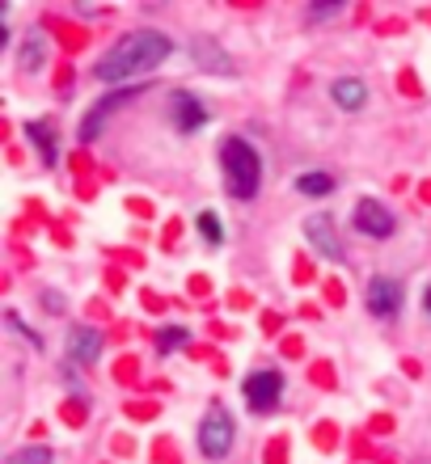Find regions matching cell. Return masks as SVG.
<instances>
[{
  "instance_id": "obj_6",
  "label": "cell",
  "mask_w": 431,
  "mask_h": 464,
  "mask_svg": "<svg viewBox=\"0 0 431 464\" xmlns=\"http://www.w3.org/2000/svg\"><path fill=\"white\" fill-rule=\"evenodd\" d=\"M364 300H368V313L372 317H394L397 308H402V287H397L394 279H385V275H377V279L368 283V292H364Z\"/></svg>"
},
{
  "instance_id": "obj_2",
  "label": "cell",
  "mask_w": 431,
  "mask_h": 464,
  "mask_svg": "<svg viewBox=\"0 0 431 464\" xmlns=\"http://www.w3.org/2000/svg\"><path fill=\"white\" fill-rule=\"evenodd\" d=\"M220 165H224V186L233 198H254L262 186V160L250 140H224L220 144Z\"/></svg>"
},
{
  "instance_id": "obj_3",
  "label": "cell",
  "mask_w": 431,
  "mask_h": 464,
  "mask_svg": "<svg viewBox=\"0 0 431 464\" xmlns=\"http://www.w3.org/2000/svg\"><path fill=\"white\" fill-rule=\"evenodd\" d=\"M199 452L208 460H224L233 452V418L224 414L220 405H211L203 414V422H199Z\"/></svg>"
},
{
  "instance_id": "obj_4",
  "label": "cell",
  "mask_w": 431,
  "mask_h": 464,
  "mask_svg": "<svg viewBox=\"0 0 431 464\" xmlns=\"http://www.w3.org/2000/svg\"><path fill=\"white\" fill-rule=\"evenodd\" d=\"M356 228L364 232V237H377V241H385V237H394L397 220H394V211L385 208V203L359 198V203H356Z\"/></svg>"
},
{
  "instance_id": "obj_5",
  "label": "cell",
  "mask_w": 431,
  "mask_h": 464,
  "mask_svg": "<svg viewBox=\"0 0 431 464\" xmlns=\"http://www.w3.org/2000/svg\"><path fill=\"white\" fill-rule=\"evenodd\" d=\"M305 237H309V245L326 257V262H343V257H347V249H343V241H338V232H334L330 216H309V220H305Z\"/></svg>"
},
{
  "instance_id": "obj_14",
  "label": "cell",
  "mask_w": 431,
  "mask_h": 464,
  "mask_svg": "<svg viewBox=\"0 0 431 464\" xmlns=\"http://www.w3.org/2000/svg\"><path fill=\"white\" fill-rule=\"evenodd\" d=\"M296 190H300V195H330L334 178L330 173H300V178H296Z\"/></svg>"
},
{
  "instance_id": "obj_19",
  "label": "cell",
  "mask_w": 431,
  "mask_h": 464,
  "mask_svg": "<svg viewBox=\"0 0 431 464\" xmlns=\"http://www.w3.org/2000/svg\"><path fill=\"white\" fill-rule=\"evenodd\" d=\"M47 300V313H64V300H60V292H47L43 295Z\"/></svg>"
},
{
  "instance_id": "obj_20",
  "label": "cell",
  "mask_w": 431,
  "mask_h": 464,
  "mask_svg": "<svg viewBox=\"0 0 431 464\" xmlns=\"http://www.w3.org/2000/svg\"><path fill=\"white\" fill-rule=\"evenodd\" d=\"M427 313H431V287H427Z\"/></svg>"
},
{
  "instance_id": "obj_1",
  "label": "cell",
  "mask_w": 431,
  "mask_h": 464,
  "mask_svg": "<svg viewBox=\"0 0 431 464\" xmlns=\"http://www.w3.org/2000/svg\"><path fill=\"white\" fill-rule=\"evenodd\" d=\"M170 51H173V43L165 34H157V30H136V34L119 38V43L102 55V63L93 72H98L102 85H127V81L152 72L161 60H170Z\"/></svg>"
},
{
  "instance_id": "obj_8",
  "label": "cell",
  "mask_w": 431,
  "mask_h": 464,
  "mask_svg": "<svg viewBox=\"0 0 431 464\" xmlns=\"http://www.w3.org/2000/svg\"><path fill=\"white\" fill-rule=\"evenodd\" d=\"M170 114H173V122H178V131H186V135L199 131V127L211 119L208 106H203L199 98H191V93H173V98H170Z\"/></svg>"
},
{
  "instance_id": "obj_17",
  "label": "cell",
  "mask_w": 431,
  "mask_h": 464,
  "mask_svg": "<svg viewBox=\"0 0 431 464\" xmlns=\"http://www.w3.org/2000/svg\"><path fill=\"white\" fill-rule=\"evenodd\" d=\"M9 464H51V452L47 448H22L9 456Z\"/></svg>"
},
{
  "instance_id": "obj_12",
  "label": "cell",
  "mask_w": 431,
  "mask_h": 464,
  "mask_svg": "<svg viewBox=\"0 0 431 464\" xmlns=\"http://www.w3.org/2000/svg\"><path fill=\"white\" fill-rule=\"evenodd\" d=\"M43 60H47V38H43V34H25L17 63H22L25 72H34V68H43Z\"/></svg>"
},
{
  "instance_id": "obj_10",
  "label": "cell",
  "mask_w": 431,
  "mask_h": 464,
  "mask_svg": "<svg viewBox=\"0 0 431 464\" xmlns=\"http://www.w3.org/2000/svg\"><path fill=\"white\" fill-rule=\"evenodd\" d=\"M330 98H334V106H338V111L356 114V111H364V102H368V85H364V81H356V76H338V81L330 85Z\"/></svg>"
},
{
  "instance_id": "obj_15",
  "label": "cell",
  "mask_w": 431,
  "mask_h": 464,
  "mask_svg": "<svg viewBox=\"0 0 431 464\" xmlns=\"http://www.w3.org/2000/svg\"><path fill=\"white\" fill-rule=\"evenodd\" d=\"M195 228L203 232V241L208 245H224V228H220V216H216V211H199Z\"/></svg>"
},
{
  "instance_id": "obj_16",
  "label": "cell",
  "mask_w": 431,
  "mask_h": 464,
  "mask_svg": "<svg viewBox=\"0 0 431 464\" xmlns=\"http://www.w3.org/2000/svg\"><path fill=\"white\" fill-rule=\"evenodd\" d=\"M186 338H191V334H186V330H178V325H173V330H161V334H157V351H161V354L182 351V346H186Z\"/></svg>"
},
{
  "instance_id": "obj_9",
  "label": "cell",
  "mask_w": 431,
  "mask_h": 464,
  "mask_svg": "<svg viewBox=\"0 0 431 464\" xmlns=\"http://www.w3.org/2000/svg\"><path fill=\"white\" fill-rule=\"evenodd\" d=\"M191 60H195L203 72H216V76L233 72V60H229V51H224L216 38H195V43H191Z\"/></svg>"
},
{
  "instance_id": "obj_13",
  "label": "cell",
  "mask_w": 431,
  "mask_h": 464,
  "mask_svg": "<svg viewBox=\"0 0 431 464\" xmlns=\"http://www.w3.org/2000/svg\"><path fill=\"white\" fill-rule=\"evenodd\" d=\"M25 135H30V144L43 148V160H47V165H55V131H51L47 122H30V127H25Z\"/></svg>"
},
{
  "instance_id": "obj_11",
  "label": "cell",
  "mask_w": 431,
  "mask_h": 464,
  "mask_svg": "<svg viewBox=\"0 0 431 464\" xmlns=\"http://www.w3.org/2000/svg\"><path fill=\"white\" fill-rule=\"evenodd\" d=\"M102 354V334L89 330V325H76L73 334H68V359L73 363H93Z\"/></svg>"
},
{
  "instance_id": "obj_7",
  "label": "cell",
  "mask_w": 431,
  "mask_h": 464,
  "mask_svg": "<svg viewBox=\"0 0 431 464\" xmlns=\"http://www.w3.org/2000/svg\"><path fill=\"white\" fill-rule=\"evenodd\" d=\"M279 392H284V376L279 372H254V376H246V401L254 410H271L279 401Z\"/></svg>"
},
{
  "instance_id": "obj_18",
  "label": "cell",
  "mask_w": 431,
  "mask_h": 464,
  "mask_svg": "<svg viewBox=\"0 0 431 464\" xmlns=\"http://www.w3.org/2000/svg\"><path fill=\"white\" fill-rule=\"evenodd\" d=\"M334 13H343V0H334V5H318V9H309V17L321 22V17H334Z\"/></svg>"
}]
</instances>
